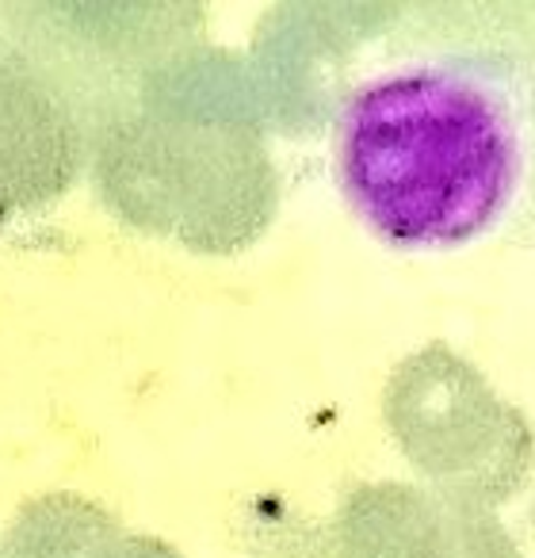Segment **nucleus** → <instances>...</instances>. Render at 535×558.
Here are the masks:
<instances>
[{
    "label": "nucleus",
    "mask_w": 535,
    "mask_h": 558,
    "mask_svg": "<svg viewBox=\"0 0 535 558\" xmlns=\"http://www.w3.org/2000/svg\"><path fill=\"white\" fill-rule=\"evenodd\" d=\"M527 62L390 58L333 119L344 199L394 245H459L494 230L527 184Z\"/></svg>",
    "instance_id": "nucleus-1"
},
{
    "label": "nucleus",
    "mask_w": 535,
    "mask_h": 558,
    "mask_svg": "<svg viewBox=\"0 0 535 558\" xmlns=\"http://www.w3.org/2000/svg\"><path fill=\"white\" fill-rule=\"evenodd\" d=\"M382 421L413 471L448 501H509L535 466L532 417L448 341L405 352L382 383Z\"/></svg>",
    "instance_id": "nucleus-2"
},
{
    "label": "nucleus",
    "mask_w": 535,
    "mask_h": 558,
    "mask_svg": "<svg viewBox=\"0 0 535 558\" xmlns=\"http://www.w3.org/2000/svg\"><path fill=\"white\" fill-rule=\"evenodd\" d=\"M333 550L337 558H451L448 497L425 482H356L337 509Z\"/></svg>",
    "instance_id": "nucleus-3"
},
{
    "label": "nucleus",
    "mask_w": 535,
    "mask_h": 558,
    "mask_svg": "<svg viewBox=\"0 0 535 558\" xmlns=\"http://www.w3.org/2000/svg\"><path fill=\"white\" fill-rule=\"evenodd\" d=\"M451 512V558H520V543L497 520L494 509L448 501Z\"/></svg>",
    "instance_id": "nucleus-4"
},
{
    "label": "nucleus",
    "mask_w": 535,
    "mask_h": 558,
    "mask_svg": "<svg viewBox=\"0 0 535 558\" xmlns=\"http://www.w3.org/2000/svg\"><path fill=\"white\" fill-rule=\"evenodd\" d=\"M482 12H486L501 32H509L512 39L527 43V47L535 50V4L512 0V4H482Z\"/></svg>",
    "instance_id": "nucleus-5"
}]
</instances>
